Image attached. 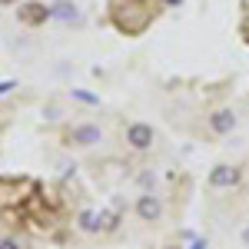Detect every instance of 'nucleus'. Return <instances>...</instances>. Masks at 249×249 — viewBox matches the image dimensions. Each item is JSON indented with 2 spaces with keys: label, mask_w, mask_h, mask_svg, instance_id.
<instances>
[{
  "label": "nucleus",
  "mask_w": 249,
  "mask_h": 249,
  "mask_svg": "<svg viewBox=\"0 0 249 249\" xmlns=\"http://www.w3.org/2000/svg\"><path fill=\"white\" fill-rule=\"evenodd\" d=\"M239 179H243L239 166H230V163H219V166L210 170V186L213 190H232Z\"/></svg>",
  "instance_id": "f257e3e1"
},
{
  "label": "nucleus",
  "mask_w": 249,
  "mask_h": 249,
  "mask_svg": "<svg viewBox=\"0 0 249 249\" xmlns=\"http://www.w3.org/2000/svg\"><path fill=\"white\" fill-rule=\"evenodd\" d=\"M153 140H156V133H153L150 123H130V126H126V143H130L133 150H150Z\"/></svg>",
  "instance_id": "f03ea898"
},
{
  "label": "nucleus",
  "mask_w": 249,
  "mask_h": 249,
  "mask_svg": "<svg viewBox=\"0 0 249 249\" xmlns=\"http://www.w3.org/2000/svg\"><path fill=\"white\" fill-rule=\"evenodd\" d=\"M136 216H140L143 223H156V219L163 216V203H160V196L143 193V196L136 199Z\"/></svg>",
  "instance_id": "7ed1b4c3"
},
{
  "label": "nucleus",
  "mask_w": 249,
  "mask_h": 249,
  "mask_svg": "<svg viewBox=\"0 0 249 249\" xmlns=\"http://www.w3.org/2000/svg\"><path fill=\"white\" fill-rule=\"evenodd\" d=\"M70 140H73L77 146H96V143H103V130L93 126V123H80V126H73Z\"/></svg>",
  "instance_id": "20e7f679"
},
{
  "label": "nucleus",
  "mask_w": 249,
  "mask_h": 249,
  "mask_svg": "<svg viewBox=\"0 0 249 249\" xmlns=\"http://www.w3.org/2000/svg\"><path fill=\"white\" fill-rule=\"evenodd\" d=\"M210 130L213 133H232V130H236V113H232V110H216V113L210 116Z\"/></svg>",
  "instance_id": "39448f33"
},
{
  "label": "nucleus",
  "mask_w": 249,
  "mask_h": 249,
  "mask_svg": "<svg viewBox=\"0 0 249 249\" xmlns=\"http://www.w3.org/2000/svg\"><path fill=\"white\" fill-rule=\"evenodd\" d=\"M47 17H50V7H43V3H23L20 7V20L23 23H43Z\"/></svg>",
  "instance_id": "423d86ee"
},
{
  "label": "nucleus",
  "mask_w": 249,
  "mask_h": 249,
  "mask_svg": "<svg viewBox=\"0 0 249 249\" xmlns=\"http://www.w3.org/2000/svg\"><path fill=\"white\" fill-rule=\"evenodd\" d=\"M50 17L63 20V23H77V20H80V10L70 3V0H57V3L50 7Z\"/></svg>",
  "instance_id": "0eeeda50"
},
{
  "label": "nucleus",
  "mask_w": 249,
  "mask_h": 249,
  "mask_svg": "<svg viewBox=\"0 0 249 249\" xmlns=\"http://www.w3.org/2000/svg\"><path fill=\"white\" fill-rule=\"evenodd\" d=\"M80 230H83V232L100 230V216H96V213H90V210H83V213H80Z\"/></svg>",
  "instance_id": "6e6552de"
},
{
  "label": "nucleus",
  "mask_w": 249,
  "mask_h": 249,
  "mask_svg": "<svg viewBox=\"0 0 249 249\" xmlns=\"http://www.w3.org/2000/svg\"><path fill=\"white\" fill-rule=\"evenodd\" d=\"M0 249H23V246L14 243V239H0Z\"/></svg>",
  "instance_id": "1a4fd4ad"
},
{
  "label": "nucleus",
  "mask_w": 249,
  "mask_h": 249,
  "mask_svg": "<svg viewBox=\"0 0 249 249\" xmlns=\"http://www.w3.org/2000/svg\"><path fill=\"white\" fill-rule=\"evenodd\" d=\"M10 90H14V80H3V83H0V96L10 93Z\"/></svg>",
  "instance_id": "9d476101"
},
{
  "label": "nucleus",
  "mask_w": 249,
  "mask_h": 249,
  "mask_svg": "<svg viewBox=\"0 0 249 249\" xmlns=\"http://www.w3.org/2000/svg\"><path fill=\"white\" fill-rule=\"evenodd\" d=\"M243 243H246V246H249V226H246V230H243Z\"/></svg>",
  "instance_id": "9b49d317"
},
{
  "label": "nucleus",
  "mask_w": 249,
  "mask_h": 249,
  "mask_svg": "<svg viewBox=\"0 0 249 249\" xmlns=\"http://www.w3.org/2000/svg\"><path fill=\"white\" fill-rule=\"evenodd\" d=\"M166 3H170V7H176V3H183V0H166Z\"/></svg>",
  "instance_id": "f8f14e48"
},
{
  "label": "nucleus",
  "mask_w": 249,
  "mask_h": 249,
  "mask_svg": "<svg viewBox=\"0 0 249 249\" xmlns=\"http://www.w3.org/2000/svg\"><path fill=\"white\" fill-rule=\"evenodd\" d=\"M0 3H20V0H0Z\"/></svg>",
  "instance_id": "ddd939ff"
}]
</instances>
